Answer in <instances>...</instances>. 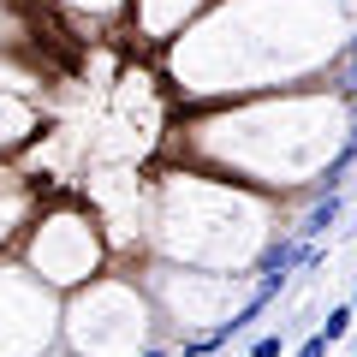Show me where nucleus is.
Listing matches in <instances>:
<instances>
[{"mask_svg": "<svg viewBox=\"0 0 357 357\" xmlns=\"http://www.w3.org/2000/svg\"><path fill=\"white\" fill-rule=\"evenodd\" d=\"M340 215H345V197H340V191H321L316 203H310V215L298 220V244H316V238H328V232L340 227Z\"/></svg>", "mask_w": 357, "mask_h": 357, "instance_id": "obj_1", "label": "nucleus"}, {"mask_svg": "<svg viewBox=\"0 0 357 357\" xmlns=\"http://www.w3.org/2000/svg\"><path fill=\"white\" fill-rule=\"evenodd\" d=\"M351 357H357V345H351Z\"/></svg>", "mask_w": 357, "mask_h": 357, "instance_id": "obj_11", "label": "nucleus"}, {"mask_svg": "<svg viewBox=\"0 0 357 357\" xmlns=\"http://www.w3.org/2000/svg\"><path fill=\"white\" fill-rule=\"evenodd\" d=\"M137 357H173V351H167V345H143Z\"/></svg>", "mask_w": 357, "mask_h": 357, "instance_id": "obj_9", "label": "nucleus"}, {"mask_svg": "<svg viewBox=\"0 0 357 357\" xmlns=\"http://www.w3.org/2000/svg\"><path fill=\"white\" fill-rule=\"evenodd\" d=\"M351 304H340V310H328V321H321V333H328V345H340L345 340V333H351Z\"/></svg>", "mask_w": 357, "mask_h": 357, "instance_id": "obj_4", "label": "nucleus"}, {"mask_svg": "<svg viewBox=\"0 0 357 357\" xmlns=\"http://www.w3.org/2000/svg\"><path fill=\"white\" fill-rule=\"evenodd\" d=\"M351 161H357V126L345 131V143H340V155H333V161L321 167V191H340V185H345V173H351Z\"/></svg>", "mask_w": 357, "mask_h": 357, "instance_id": "obj_2", "label": "nucleus"}, {"mask_svg": "<svg viewBox=\"0 0 357 357\" xmlns=\"http://www.w3.org/2000/svg\"><path fill=\"white\" fill-rule=\"evenodd\" d=\"M298 250H304L298 238H280L274 250L262 256V274H292V268H298Z\"/></svg>", "mask_w": 357, "mask_h": 357, "instance_id": "obj_3", "label": "nucleus"}, {"mask_svg": "<svg viewBox=\"0 0 357 357\" xmlns=\"http://www.w3.org/2000/svg\"><path fill=\"white\" fill-rule=\"evenodd\" d=\"M280 351H286V333H262V340H250L244 357H280Z\"/></svg>", "mask_w": 357, "mask_h": 357, "instance_id": "obj_6", "label": "nucleus"}, {"mask_svg": "<svg viewBox=\"0 0 357 357\" xmlns=\"http://www.w3.org/2000/svg\"><path fill=\"white\" fill-rule=\"evenodd\" d=\"M351 316H357V292H351Z\"/></svg>", "mask_w": 357, "mask_h": 357, "instance_id": "obj_10", "label": "nucleus"}, {"mask_svg": "<svg viewBox=\"0 0 357 357\" xmlns=\"http://www.w3.org/2000/svg\"><path fill=\"white\" fill-rule=\"evenodd\" d=\"M328 351H333V345H328V333H321V328H316V333H310V340H304V345H298V357H328Z\"/></svg>", "mask_w": 357, "mask_h": 357, "instance_id": "obj_7", "label": "nucleus"}, {"mask_svg": "<svg viewBox=\"0 0 357 357\" xmlns=\"http://www.w3.org/2000/svg\"><path fill=\"white\" fill-rule=\"evenodd\" d=\"M340 77H345V89H357V36H351V48H345V72Z\"/></svg>", "mask_w": 357, "mask_h": 357, "instance_id": "obj_8", "label": "nucleus"}, {"mask_svg": "<svg viewBox=\"0 0 357 357\" xmlns=\"http://www.w3.org/2000/svg\"><path fill=\"white\" fill-rule=\"evenodd\" d=\"M220 345H227V340H220V333L208 328V333H197V340H185V351H178V357H215Z\"/></svg>", "mask_w": 357, "mask_h": 357, "instance_id": "obj_5", "label": "nucleus"}]
</instances>
